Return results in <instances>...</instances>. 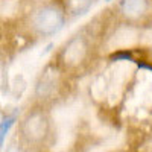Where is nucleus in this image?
<instances>
[{"label":"nucleus","mask_w":152,"mask_h":152,"mask_svg":"<svg viewBox=\"0 0 152 152\" xmlns=\"http://www.w3.org/2000/svg\"><path fill=\"white\" fill-rule=\"evenodd\" d=\"M35 26L44 34H52L62 26V14L55 8H46L37 14Z\"/></svg>","instance_id":"1"},{"label":"nucleus","mask_w":152,"mask_h":152,"mask_svg":"<svg viewBox=\"0 0 152 152\" xmlns=\"http://www.w3.org/2000/svg\"><path fill=\"white\" fill-rule=\"evenodd\" d=\"M46 132V125L43 119H31L26 123V135L29 137V140H40L44 137Z\"/></svg>","instance_id":"2"},{"label":"nucleus","mask_w":152,"mask_h":152,"mask_svg":"<svg viewBox=\"0 0 152 152\" xmlns=\"http://www.w3.org/2000/svg\"><path fill=\"white\" fill-rule=\"evenodd\" d=\"M122 8L128 15H137L145 11L146 0H123Z\"/></svg>","instance_id":"3"},{"label":"nucleus","mask_w":152,"mask_h":152,"mask_svg":"<svg viewBox=\"0 0 152 152\" xmlns=\"http://www.w3.org/2000/svg\"><path fill=\"white\" fill-rule=\"evenodd\" d=\"M70 9L73 11V14H82L84 11L88 9L91 0H70Z\"/></svg>","instance_id":"4"},{"label":"nucleus","mask_w":152,"mask_h":152,"mask_svg":"<svg viewBox=\"0 0 152 152\" xmlns=\"http://www.w3.org/2000/svg\"><path fill=\"white\" fill-rule=\"evenodd\" d=\"M12 123H14V119H12V117L3 119V122H2V135H0V138H2V143L5 142V135H6V132L9 131V128H11Z\"/></svg>","instance_id":"5"},{"label":"nucleus","mask_w":152,"mask_h":152,"mask_svg":"<svg viewBox=\"0 0 152 152\" xmlns=\"http://www.w3.org/2000/svg\"><path fill=\"white\" fill-rule=\"evenodd\" d=\"M113 59H128V61H132V56L129 52H119L116 55H113Z\"/></svg>","instance_id":"6"},{"label":"nucleus","mask_w":152,"mask_h":152,"mask_svg":"<svg viewBox=\"0 0 152 152\" xmlns=\"http://www.w3.org/2000/svg\"><path fill=\"white\" fill-rule=\"evenodd\" d=\"M107 2H110V0H107Z\"/></svg>","instance_id":"7"}]
</instances>
